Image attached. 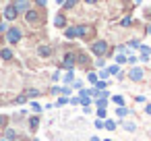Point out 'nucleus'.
Wrapping results in <instances>:
<instances>
[{
  "mask_svg": "<svg viewBox=\"0 0 151 141\" xmlns=\"http://www.w3.org/2000/svg\"><path fill=\"white\" fill-rule=\"evenodd\" d=\"M110 100H112V104H114V106H126V100H124V95H120V93L112 95Z\"/></svg>",
  "mask_w": 151,
  "mask_h": 141,
  "instance_id": "27",
  "label": "nucleus"
},
{
  "mask_svg": "<svg viewBox=\"0 0 151 141\" xmlns=\"http://www.w3.org/2000/svg\"><path fill=\"white\" fill-rule=\"evenodd\" d=\"M118 124H122V129H124L126 133H134V131H137V122H134V120H120Z\"/></svg>",
  "mask_w": 151,
  "mask_h": 141,
  "instance_id": "19",
  "label": "nucleus"
},
{
  "mask_svg": "<svg viewBox=\"0 0 151 141\" xmlns=\"http://www.w3.org/2000/svg\"><path fill=\"white\" fill-rule=\"evenodd\" d=\"M66 104H68V95H58V100L54 102V106H58V108H62Z\"/></svg>",
  "mask_w": 151,
  "mask_h": 141,
  "instance_id": "35",
  "label": "nucleus"
},
{
  "mask_svg": "<svg viewBox=\"0 0 151 141\" xmlns=\"http://www.w3.org/2000/svg\"><path fill=\"white\" fill-rule=\"evenodd\" d=\"M9 124V116H4V114H0V131H2L4 127Z\"/></svg>",
  "mask_w": 151,
  "mask_h": 141,
  "instance_id": "43",
  "label": "nucleus"
},
{
  "mask_svg": "<svg viewBox=\"0 0 151 141\" xmlns=\"http://www.w3.org/2000/svg\"><path fill=\"white\" fill-rule=\"evenodd\" d=\"M124 44H126V48H128L130 52H134V50H139V46H141V35H134V38L126 40Z\"/></svg>",
  "mask_w": 151,
  "mask_h": 141,
  "instance_id": "18",
  "label": "nucleus"
},
{
  "mask_svg": "<svg viewBox=\"0 0 151 141\" xmlns=\"http://www.w3.org/2000/svg\"><path fill=\"white\" fill-rule=\"evenodd\" d=\"M23 93H25L29 100H35V98H40V95H42V89H37V87H27Z\"/></svg>",
  "mask_w": 151,
  "mask_h": 141,
  "instance_id": "21",
  "label": "nucleus"
},
{
  "mask_svg": "<svg viewBox=\"0 0 151 141\" xmlns=\"http://www.w3.org/2000/svg\"><path fill=\"white\" fill-rule=\"evenodd\" d=\"M93 127L101 131V129H104V120H99V118H95V122H93Z\"/></svg>",
  "mask_w": 151,
  "mask_h": 141,
  "instance_id": "46",
  "label": "nucleus"
},
{
  "mask_svg": "<svg viewBox=\"0 0 151 141\" xmlns=\"http://www.w3.org/2000/svg\"><path fill=\"white\" fill-rule=\"evenodd\" d=\"M134 102L137 104H147V95H134Z\"/></svg>",
  "mask_w": 151,
  "mask_h": 141,
  "instance_id": "44",
  "label": "nucleus"
},
{
  "mask_svg": "<svg viewBox=\"0 0 151 141\" xmlns=\"http://www.w3.org/2000/svg\"><path fill=\"white\" fill-rule=\"evenodd\" d=\"M89 141H99V137H97V135H93V137H89Z\"/></svg>",
  "mask_w": 151,
  "mask_h": 141,
  "instance_id": "53",
  "label": "nucleus"
},
{
  "mask_svg": "<svg viewBox=\"0 0 151 141\" xmlns=\"http://www.w3.org/2000/svg\"><path fill=\"white\" fill-rule=\"evenodd\" d=\"M77 67H81L83 71H95L89 58V52H83V50H77Z\"/></svg>",
  "mask_w": 151,
  "mask_h": 141,
  "instance_id": "8",
  "label": "nucleus"
},
{
  "mask_svg": "<svg viewBox=\"0 0 151 141\" xmlns=\"http://www.w3.org/2000/svg\"><path fill=\"white\" fill-rule=\"evenodd\" d=\"M134 25H137V21H134V17H132L130 13H126V15L118 21V27H120V29H132Z\"/></svg>",
  "mask_w": 151,
  "mask_h": 141,
  "instance_id": "10",
  "label": "nucleus"
},
{
  "mask_svg": "<svg viewBox=\"0 0 151 141\" xmlns=\"http://www.w3.org/2000/svg\"><path fill=\"white\" fill-rule=\"evenodd\" d=\"M33 7L35 9H46L48 7V0H33Z\"/></svg>",
  "mask_w": 151,
  "mask_h": 141,
  "instance_id": "41",
  "label": "nucleus"
},
{
  "mask_svg": "<svg viewBox=\"0 0 151 141\" xmlns=\"http://www.w3.org/2000/svg\"><path fill=\"white\" fill-rule=\"evenodd\" d=\"M116 79H118V81H124V79H126V71H122V73H120Z\"/></svg>",
  "mask_w": 151,
  "mask_h": 141,
  "instance_id": "49",
  "label": "nucleus"
},
{
  "mask_svg": "<svg viewBox=\"0 0 151 141\" xmlns=\"http://www.w3.org/2000/svg\"><path fill=\"white\" fill-rule=\"evenodd\" d=\"M145 33H147V35H151V23H147V25H145Z\"/></svg>",
  "mask_w": 151,
  "mask_h": 141,
  "instance_id": "51",
  "label": "nucleus"
},
{
  "mask_svg": "<svg viewBox=\"0 0 151 141\" xmlns=\"http://www.w3.org/2000/svg\"><path fill=\"white\" fill-rule=\"evenodd\" d=\"M137 62H139V56H137V54H128L126 64H128V67H137Z\"/></svg>",
  "mask_w": 151,
  "mask_h": 141,
  "instance_id": "37",
  "label": "nucleus"
},
{
  "mask_svg": "<svg viewBox=\"0 0 151 141\" xmlns=\"http://www.w3.org/2000/svg\"><path fill=\"white\" fill-rule=\"evenodd\" d=\"M27 102H29V98H27L25 93H19V95L13 100V104H17V106H23V104H27Z\"/></svg>",
  "mask_w": 151,
  "mask_h": 141,
  "instance_id": "31",
  "label": "nucleus"
},
{
  "mask_svg": "<svg viewBox=\"0 0 151 141\" xmlns=\"http://www.w3.org/2000/svg\"><path fill=\"white\" fill-rule=\"evenodd\" d=\"M81 2H83V0H66V2L62 4V11H66V13H68V11H73V9H77V7H79Z\"/></svg>",
  "mask_w": 151,
  "mask_h": 141,
  "instance_id": "22",
  "label": "nucleus"
},
{
  "mask_svg": "<svg viewBox=\"0 0 151 141\" xmlns=\"http://www.w3.org/2000/svg\"><path fill=\"white\" fill-rule=\"evenodd\" d=\"M93 87H97L99 91H104V89H108V87H110V81H97Z\"/></svg>",
  "mask_w": 151,
  "mask_h": 141,
  "instance_id": "38",
  "label": "nucleus"
},
{
  "mask_svg": "<svg viewBox=\"0 0 151 141\" xmlns=\"http://www.w3.org/2000/svg\"><path fill=\"white\" fill-rule=\"evenodd\" d=\"M37 56L40 58H52L54 56V48L50 46V44H42V46H37Z\"/></svg>",
  "mask_w": 151,
  "mask_h": 141,
  "instance_id": "12",
  "label": "nucleus"
},
{
  "mask_svg": "<svg viewBox=\"0 0 151 141\" xmlns=\"http://www.w3.org/2000/svg\"><path fill=\"white\" fill-rule=\"evenodd\" d=\"M0 141H6V139H4V137H0Z\"/></svg>",
  "mask_w": 151,
  "mask_h": 141,
  "instance_id": "57",
  "label": "nucleus"
},
{
  "mask_svg": "<svg viewBox=\"0 0 151 141\" xmlns=\"http://www.w3.org/2000/svg\"><path fill=\"white\" fill-rule=\"evenodd\" d=\"M0 60H4V62H13V60H15V52H13L11 46L0 48Z\"/></svg>",
  "mask_w": 151,
  "mask_h": 141,
  "instance_id": "15",
  "label": "nucleus"
},
{
  "mask_svg": "<svg viewBox=\"0 0 151 141\" xmlns=\"http://www.w3.org/2000/svg\"><path fill=\"white\" fill-rule=\"evenodd\" d=\"M60 79H62V69H56V71L52 73V77H50V81H52V83H58Z\"/></svg>",
  "mask_w": 151,
  "mask_h": 141,
  "instance_id": "34",
  "label": "nucleus"
},
{
  "mask_svg": "<svg viewBox=\"0 0 151 141\" xmlns=\"http://www.w3.org/2000/svg\"><path fill=\"white\" fill-rule=\"evenodd\" d=\"M60 81H62L64 85H73V81H75V71H64Z\"/></svg>",
  "mask_w": 151,
  "mask_h": 141,
  "instance_id": "20",
  "label": "nucleus"
},
{
  "mask_svg": "<svg viewBox=\"0 0 151 141\" xmlns=\"http://www.w3.org/2000/svg\"><path fill=\"white\" fill-rule=\"evenodd\" d=\"M95 114L99 120H106L108 118V108H95Z\"/></svg>",
  "mask_w": 151,
  "mask_h": 141,
  "instance_id": "36",
  "label": "nucleus"
},
{
  "mask_svg": "<svg viewBox=\"0 0 151 141\" xmlns=\"http://www.w3.org/2000/svg\"><path fill=\"white\" fill-rule=\"evenodd\" d=\"M0 2H6V0H0Z\"/></svg>",
  "mask_w": 151,
  "mask_h": 141,
  "instance_id": "59",
  "label": "nucleus"
},
{
  "mask_svg": "<svg viewBox=\"0 0 151 141\" xmlns=\"http://www.w3.org/2000/svg\"><path fill=\"white\" fill-rule=\"evenodd\" d=\"M2 137L6 139V141H19V131L15 129V127H4L2 129Z\"/></svg>",
  "mask_w": 151,
  "mask_h": 141,
  "instance_id": "13",
  "label": "nucleus"
},
{
  "mask_svg": "<svg viewBox=\"0 0 151 141\" xmlns=\"http://www.w3.org/2000/svg\"><path fill=\"white\" fill-rule=\"evenodd\" d=\"M52 108H54V104H52V102H48V104L44 106V110H52Z\"/></svg>",
  "mask_w": 151,
  "mask_h": 141,
  "instance_id": "52",
  "label": "nucleus"
},
{
  "mask_svg": "<svg viewBox=\"0 0 151 141\" xmlns=\"http://www.w3.org/2000/svg\"><path fill=\"white\" fill-rule=\"evenodd\" d=\"M70 87H73V89H77V91H81V89H83V81H81V79H75Z\"/></svg>",
  "mask_w": 151,
  "mask_h": 141,
  "instance_id": "42",
  "label": "nucleus"
},
{
  "mask_svg": "<svg viewBox=\"0 0 151 141\" xmlns=\"http://www.w3.org/2000/svg\"><path fill=\"white\" fill-rule=\"evenodd\" d=\"M93 104H95V108H108L110 100H104V98H95V100H93Z\"/></svg>",
  "mask_w": 151,
  "mask_h": 141,
  "instance_id": "32",
  "label": "nucleus"
},
{
  "mask_svg": "<svg viewBox=\"0 0 151 141\" xmlns=\"http://www.w3.org/2000/svg\"><path fill=\"white\" fill-rule=\"evenodd\" d=\"M110 50H112V46H110V42L104 40V38H95L93 42H89V54H93L95 58H101V56L106 58Z\"/></svg>",
  "mask_w": 151,
  "mask_h": 141,
  "instance_id": "2",
  "label": "nucleus"
},
{
  "mask_svg": "<svg viewBox=\"0 0 151 141\" xmlns=\"http://www.w3.org/2000/svg\"><path fill=\"white\" fill-rule=\"evenodd\" d=\"M83 2H85V4H89V7H95V4H99V2H101V0H83Z\"/></svg>",
  "mask_w": 151,
  "mask_h": 141,
  "instance_id": "47",
  "label": "nucleus"
},
{
  "mask_svg": "<svg viewBox=\"0 0 151 141\" xmlns=\"http://www.w3.org/2000/svg\"><path fill=\"white\" fill-rule=\"evenodd\" d=\"M31 141H40V139H37V137H33V139H31Z\"/></svg>",
  "mask_w": 151,
  "mask_h": 141,
  "instance_id": "56",
  "label": "nucleus"
},
{
  "mask_svg": "<svg viewBox=\"0 0 151 141\" xmlns=\"http://www.w3.org/2000/svg\"><path fill=\"white\" fill-rule=\"evenodd\" d=\"M83 114H91V106H83Z\"/></svg>",
  "mask_w": 151,
  "mask_h": 141,
  "instance_id": "50",
  "label": "nucleus"
},
{
  "mask_svg": "<svg viewBox=\"0 0 151 141\" xmlns=\"http://www.w3.org/2000/svg\"><path fill=\"white\" fill-rule=\"evenodd\" d=\"M62 35H64V40H66V42L77 40V25H66V27L62 29Z\"/></svg>",
  "mask_w": 151,
  "mask_h": 141,
  "instance_id": "16",
  "label": "nucleus"
},
{
  "mask_svg": "<svg viewBox=\"0 0 151 141\" xmlns=\"http://www.w3.org/2000/svg\"><path fill=\"white\" fill-rule=\"evenodd\" d=\"M126 60H128V56H126V54H114V62H116V64L124 67V64H126Z\"/></svg>",
  "mask_w": 151,
  "mask_h": 141,
  "instance_id": "29",
  "label": "nucleus"
},
{
  "mask_svg": "<svg viewBox=\"0 0 151 141\" xmlns=\"http://www.w3.org/2000/svg\"><path fill=\"white\" fill-rule=\"evenodd\" d=\"M145 77H147V71L143 67H130L126 71V79H130L132 83H143Z\"/></svg>",
  "mask_w": 151,
  "mask_h": 141,
  "instance_id": "6",
  "label": "nucleus"
},
{
  "mask_svg": "<svg viewBox=\"0 0 151 141\" xmlns=\"http://www.w3.org/2000/svg\"><path fill=\"white\" fill-rule=\"evenodd\" d=\"M68 104H70V106H81V102H79V95H75V98H68Z\"/></svg>",
  "mask_w": 151,
  "mask_h": 141,
  "instance_id": "45",
  "label": "nucleus"
},
{
  "mask_svg": "<svg viewBox=\"0 0 151 141\" xmlns=\"http://www.w3.org/2000/svg\"><path fill=\"white\" fill-rule=\"evenodd\" d=\"M23 38H25V31H23V27H19V25H11V29L4 33V42H6L9 46H17V44H21Z\"/></svg>",
  "mask_w": 151,
  "mask_h": 141,
  "instance_id": "4",
  "label": "nucleus"
},
{
  "mask_svg": "<svg viewBox=\"0 0 151 141\" xmlns=\"http://www.w3.org/2000/svg\"><path fill=\"white\" fill-rule=\"evenodd\" d=\"M50 95H62V87L60 85H52L50 87Z\"/></svg>",
  "mask_w": 151,
  "mask_h": 141,
  "instance_id": "39",
  "label": "nucleus"
},
{
  "mask_svg": "<svg viewBox=\"0 0 151 141\" xmlns=\"http://www.w3.org/2000/svg\"><path fill=\"white\" fill-rule=\"evenodd\" d=\"M149 137H151V129H149Z\"/></svg>",
  "mask_w": 151,
  "mask_h": 141,
  "instance_id": "58",
  "label": "nucleus"
},
{
  "mask_svg": "<svg viewBox=\"0 0 151 141\" xmlns=\"http://www.w3.org/2000/svg\"><path fill=\"white\" fill-rule=\"evenodd\" d=\"M97 77H99V81H110V73H108V69H99V71H97Z\"/></svg>",
  "mask_w": 151,
  "mask_h": 141,
  "instance_id": "33",
  "label": "nucleus"
},
{
  "mask_svg": "<svg viewBox=\"0 0 151 141\" xmlns=\"http://www.w3.org/2000/svg\"><path fill=\"white\" fill-rule=\"evenodd\" d=\"M106 69H108V73H110V77H118V75L122 73V67H120V64H116V62H114V64H108Z\"/></svg>",
  "mask_w": 151,
  "mask_h": 141,
  "instance_id": "23",
  "label": "nucleus"
},
{
  "mask_svg": "<svg viewBox=\"0 0 151 141\" xmlns=\"http://www.w3.org/2000/svg\"><path fill=\"white\" fill-rule=\"evenodd\" d=\"M11 2H13V7L17 9V13H19V17H23L31 7H33V2H31V0H11Z\"/></svg>",
  "mask_w": 151,
  "mask_h": 141,
  "instance_id": "9",
  "label": "nucleus"
},
{
  "mask_svg": "<svg viewBox=\"0 0 151 141\" xmlns=\"http://www.w3.org/2000/svg\"><path fill=\"white\" fill-rule=\"evenodd\" d=\"M31 2H33V0H31Z\"/></svg>",
  "mask_w": 151,
  "mask_h": 141,
  "instance_id": "60",
  "label": "nucleus"
},
{
  "mask_svg": "<svg viewBox=\"0 0 151 141\" xmlns=\"http://www.w3.org/2000/svg\"><path fill=\"white\" fill-rule=\"evenodd\" d=\"M27 127H29L31 133H35V131L40 129V114H31V116L27 118Z\"/></svg>",
  "mask_w": 151,
  "mask_h": 141,
  "instance_id": "17",
  "label": "nucleus"
},
{
  "mask_svg": "<svg viewBox=\"0 0 151 141\" xmlns=\"http://www.w3.org/2000/svg\"><path fill=\"white\" fill-rule=\"evenodd\" d=\"M19 19V13H17V9L13 7V2H6L4 7H2V21H6V23H15Z\"/></svg>",
  "mask_w": 151,
  "mask_h": 141,
  "instance_id": "7",
  "label": "nucleus"
},
{
  "mask_svg": "<svg viewBox=\"0 0 151 141\" xmlns=\"http://www.w3.org/2000/svg\"><path fill=\"white\" fill-rule=\"evenodd\" d=\"M66 25H68V17L64 15V11L56 13V17H54V27H56V29H64Z\"/></svg>",
  "mask_w": 151,
  "mask_h": 141,
  "instance_id": "14",
  "label": "nucleus"
},
{
  "mask_svg": "<svg viewBox=\"0 0 151 141\" xmlns=\"http://www.w3.org/2000/svg\"><path fill=\"white\" fill-rule=\"evenodd\" d=\"M9 29H11V23H6V21H0V35H4Z\"/></svg>",
  "mask_w": 151,
  "mask_h": 141,
  "instance_id": "40",
  "label": "nucleus"
},
{
  "mask_svg": "<svg viewBox=\"0 0 151 141\" xmlns=\"http://www.w3.org/2000/svg\"><path fill=\"white\" fill-rule=\"evenodd\" d=\"M130 112H132V110L126 108V106H116V116H118V118H126Z\"/></svg>",
  "mask_w": 151,
  "mask_h": 141,
  "instance_id": "25",
  "label": "nucleus"
},
{
  "mask_svg": "<svg viewBox=\"0 0 151 141\" xmlns=\"http://www.w3.org/2000/svg\"><path fill=\"white\" fill-rule=\"evenodd\" d=\"M145 114H147V116H151V102H147V104H145Z\"/></svg>",
  "mask_w": 151,
  "mask_h": 141,
  "instance_id": "48",
  "label": "nucleus"
},
{
  "mask_svg": "<svg viewBox=\"0 0 151 141\" xmlns=\"http://www.w3.org/2000/svg\"><path fill=\"white\" fill-rule=\"evenodd\" d=\"M139 62H143V64H147L149 60H151V46H147V44H141L139 46Z\"/></svg>",
  "mask_w": 151,
  "mask_h": 141,
  "instance_id": "11",
  "label": "nucleus"
},
{
  "mask_svg": "<svg viewBox=\"0 0 151 141\" xmlns=\"http://www.w3.org/2000/svg\"><path fill=\"white\" fill-rule=\"evenodd\" d=\"M87 81H89L91 85H95V83L99 81V77H97V71H87Z\"/></svg>",
  "mask_w": 151,
  "mask_h": 141,
  "instance_id": "30",
  "label": "nucleus"
},
{
  "mask_svg": "<svg viewBox=\"0 0 151 141\" xmlns=\"http://www.w3.org/2000/svg\"><path fill=\"white\" fill-rule=\"evenodd\" d=\"M116 127H118V122H116L114 118H106V120H104V129H106V131H116Z\"/></svg>",
  "mask_w": 151,
  "mask_h": 141,
  "instance_id": "28",
  "label": "nucleus"
},
{
  "mask_svg": "<svg viewBox=\"0 0 151 141\" xmlns=\"http://www.w3.org/2000/svg\"><path fill=\"white\" fill-rule=\"evenodd\" d=\"M44 11H46V9H35V7H31V9L23 15L25 25H27V27H31V29L42 27V25L46 23V13H44Z\"/></svg>",
  "mask_w": 151,
  "mask_h": 141,
  "instance_id": "1",
  "label": "nucleus"
},
{
  "mask_svg": "<svg viewBox=\"0 0 151 141\" xmlns=\"http://www.w3.org/2000/svg\"><path fill=\"white\" fill-rule=\"evenodd\" d=\"M58 69H64V71H75L77 69V50H66L64 54H62V62H60V67Z\"/></svg>",
  "mask_w": 151,
  "mask_h": 141,
  "instance_id": "5",
  "label": "nucleus"
},
{
  "mask_svg": "<svg viewBox=\"0 0 151 141\" xmlns=\"http://www.w3.org/2000/svg\"><path fill=\"white\" fill-rule=\"evenodd\" d=\"M64 2H66V0H56V4H60V7H62Z\"/></svg>",
  "mask_w": 151,
  "mask_h": 141,
  "instance_id": "54",
  "label": "nucleus"
},
{
  "mask_svg": "<svg viewBox=\"0 0 151 141\" xmlns=\"http://www.w3.org/2000/svg\"><path fill=\"white\" fill-rule=\"evenodd\" d=\"M29 108H31L33 114H42V112H44V106H42L40 102H35V100H29Z\"/></svg>",
  "mask_w": 151,
  "mask_h": 141,
  "instance_id": "24",
  "label": "nucleus"
},
{
  "mask_svg": "<svg viewBox=\"0 0 151 141\" xmlns=\"http://www.w3.org/2000/svg\"><path fill=\"white\" fill-rule=\"evenodd\" d=\"M141 2H143V0H134V4H141Z\"/></svg>",
  "mask_w": 151,
  "mask_h": 141,
  "instance_id": "55",
  "label": "nucleus"
},
{
  "mask_svg": "<svg viewBox=\"0 0 151 141\" xmlns=\"http://www.w3.org/2000/svg\"><path fill=\"white\" fill-rule=\"evenodd\" d=\"M106 67H108V58H104V56H101V58H95V60H93V69H95V71L106 69Z\"/></svg>",
  "mask_w": 151,
  "mask_h": 141,
  "instance_id": "26",
  "label": "nucleus"
},
{
  "mask_svg": "<svg viewBox=\"0 0 151 141\" xmlns=\"http://www.w3.org/2000/svg\"><path fill=\"white\" fill-rule=\"evenodd\" d=\"M97 35V27L91 23H77V40L83 42H93Z\"/></svg>",
  "mask_w": 151,
  "mask_h": 141,
  "instance_id": "3",
  "label": "nucleus"
}]
</instances>
